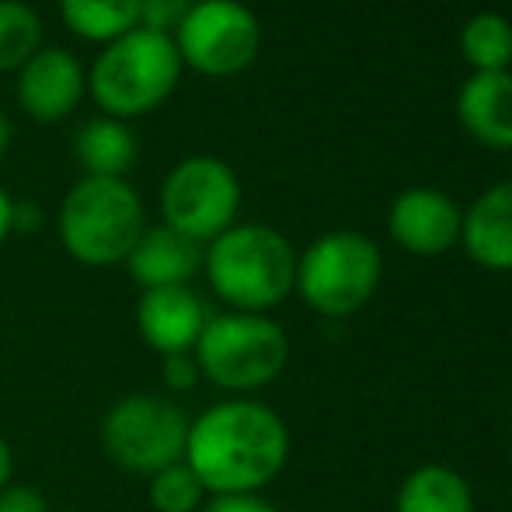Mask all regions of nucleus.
I'll list each match as a JSON object with an SVG mask.
<instances>
[{
	"label": "nucleus",
	"instance_id": "1",
	"mask_svg": "<svg viewBox=\"0 0 512 512\" xmlns=\"http://www.w3.org/2000/svg\"><path fill=\"white\" fill-rule=\"evenodd\" d=\"M290 457L283 418L258 401H223L189 425L185 464L206 492L248 495L279 478Z\"/></svg>",
	"mask_w": 512,
	"mask_h": 512
},
{
	"label": "nucleus",
	"instance_id": "2",
	"mask_svg": "<svg viewBox=\"0 0 512 512\" xmlns=\"http://www.w3.org/2000/svg\"><path fill=\"white\" fill-rule=\"evenodd\" d=\"M209 286L241 314L283 304L297 290V255L279 230L241 223L209 241L203 255Z\"/></svg>",
	"mask_w": 512,
	"mask_h": 512
},
{
	"label": "nucleus",
	"instance_id": "3",
	"mask_svg": "<svg viewBox=\"0 0 512 512\" xmlns=\"http://www.w3.org/2000/svg\"><path fill=\"white\" fill-rule=\"evenodd\" d=\"M182 77V56L175 39L150 28H133L122 39L108 42L95 60L88 88L112 119H136L154 112L171 98Z\"/></svg>",
	"mask_w": 512,
	"mask_h": 512
},
{
	"label": "nucleus",
	"instance_id": "4",
	"mask_svg": "<svg viewBox=\"0 0 512 512\" xmlns=\"http://www.w3.org/2000/svg\"><path fill=\"white\" fill-rule=\"evenodd\" d=\"M143 230V203L126 178L84 175L63 199L60 237L81 265L126 262Z\"/></svg>",
	"mask_w": 512,
	"mask_h": 512
},
{
	"label": "nucleus",
	"instance_id": "5",
	"mask_svg": "<svg viewBox=\"0 0 512 512\" xmlns=\"http://www.w3.org/2000/svg\"><path fill=\"white\" fill-rule=\"evenodd\" d=\"M290 338L262 314L209 317L196 342L199 373L223 391H258L283 373Z\"/></svg>",
	"mask_w": 512,
	"mask_h": 512
},
{
	"label": "nucleus",
	"instance_id": "6",
	"mask_svg": "<svg viewBox=\"0 0 512 512\" xmlns=\"http://www.w3.org/2000/svg\"><path fill=\"white\" fill-rule=\"evenodd\" d=\"M380 272L384 262L370 237L335 230L317 237L304 258H297V290L317 314L349 317L377 293Z\"/></svg>",
	"mask_w": 512,
	"mask_h": 512
},
{
	"label": "nucleus",
	"instance_id": "7",
	"mask_svg": "<svg viewBox=\"0 0 512 512\" xmlns=\"http://www.w3.org/2000/svg\"><path fill=\"white\" fill-rule=\"evenodd\" d=\"M189 418L178 405L157 394H129L102 422V446L119 467L133 474H150L185 460Z\"/></svg>",
	"mask_w": 512,
	"mask_h": 512
},
{
	"label": "nucleus",
	"instance_id": "8",
	"mask_svg": "<svg viewBox=\"0 0 512 512\" xmlns=\"http://www.w3.org/2000/svg\"><path fill=\"white\" fill-rule=\"evenodd\" d=\"M241 209V182L220 157H185L161 185L164 227L192 237L196 244L216 241L234 227Z\"/></svg>",
	"mask_w": 512,
	"mask_h": 512
},
{
	"label": "nucleus",
	"instance_id": "9",
	"mask_svg": "<svg viewBox=\"0 0 512 512\" xmlns=\"http://www.w3.org/2000/svg\"><path fill=\"white\" fill-rule=\"evenodd\" d=\"M171 39L182 67L203 77H234L255 63L262 25L241 0H196Z\"/></svg>",
	"mask_w": 512,
	"mask_h": 512
},
{
	"label": "nucleus",
	"instance_id": "10",
	"mask_svg": "<svg viewBox=\"0 0 512 512\" xmlns=\"http://www.w3.org/2000/svg\"><path fill=\"white\" fill-rule=\"evenodd\" d=\"M460 227H464V213L457 203L446 192L425 189V185L401 192L387 213V230L394 244L422 258L450 251L460 241Z\"/></svg>",
	"mask_w": 512,
	"mask_h": 512
},
{
	"label": "nucleus",
	"instance_id": "11",
	"mask_svg": "<svg viewBox=\"0 0 512 512\" xmlns=\"http://www.w3.org/2000/svg\"><path fill=\"white\" fill-rule=\"evenodd\" d=\"M84 91H88V74L67 49H39L18 70V102L39 122L67 119L81 105Z\"/></svg>",
	"mask_w": 512,
	"mask_h": 512
},
{
	"label": "nucleus",
	"instance_id": "12",
	"mask_svg": "<svg viewBox=\"0 0 512 512\" xmlns=\"http://www.w3.org/2000/svg\"><path fill=\"white\" fill-rule=\"evenodd\" d=\"M209 321V310L189 286H161V290H143L136 307V324L150 349L161 356H185L196 349Z\"/></svg>",
	"mask_w": 512,
	"mask_h": 512
},
{
	"label": "nucleus",
	"instance_id": "13",
	"mask_svg": "<svg viewBox=\"0 0 512 512\" xmlns=\"http://www.w3.org/2000/svg\"><path fill=\"white\" fill-rule=\"evenodd\" d=\"M129 276L143 290H161V286H185L203 265V248L192 237L178 234L171 227H150L140 234L126 258Z\"/></svg>",
	"mask_w": 512,
	"mask_h": 512
},
{
	"label": "nucleus",
	"instance_id": "14",
	"mask_svg": "<svg viewBox=\"0 0 512 512\" xmlns=\"http://www.w3.org/2000/svg\"><path fill=\"white\" fill-rule=\"evenodd\" d=\"M457 119L481 147L512 150V74H471L457 95Z\"/></svg>",
	"mask_w": 512,
	"mask_h": 512
},
{
	"label": "nucleus",
	"instance_id": "15",
	"mask_svg": "<svg viewBox=\"0 0 512 512\" xmlns=\"http://www.w3.org/2000/svg\"><path fill=\"white\" fill-rule=\"evenodd\" d=\"M467 255L492 272H512V182H499L474 199L460 227Z\"/></svg>",
	"mask_w": 512,
	"mask_h": 512
},
{
	"label": "nucleus",
	"instance_id": "16",
	"mask_svg": "<svg viewBox=\"0 0 512 512\" xmlns=\"http://www.w3.org/2000/svg\"><path fill=\"white\" fill-rule=\"evenodd\" d=\"M74 154L84 164V171L95 178H122L136 161V140L122 119L102 115L77 129Z\"/></svg>",
	"mask_w": 512,
	"mask_h": 512
},
{
	"label": "nucleus",
	"instance_id": "17",
	"mask_svg": "<svg viewBox=\"0 0 512 512\" xmlns=\"http://www.w3.org/2000/svg\"><path fill=\"white\" fill-rule=\"evenodd\" d=\"M398 512H474V492L453 467L425 464L401 485Z\"/></svg>",
	"mask_w": 512,
	"mask_h": 512
},
{
	"label": "nucleus",
	"instance_id": "18",
	"mask_svg": "<svg viewBox=\"0 0 512 512\" xmlns=\"http://www.w3.org/2000/svg\"><path fill=\"white\" fill-rule=\"evenodd\" d=\"M60 14L74 35L105 46L140 28V0H60Z\"/></svg>",
	"mask_w": 512,
	"mask_h": 512
},
{
	"label": "nucleus",
	"instance_id": "19",
	"mask_svg": "<svg viewBox=\"0 0 512 512\" xmlns=\"http://www.w3.org/2000/svg\"><path fill=\"white\" fill-rule=\"evenodd\" d=\"M460 53L474 74H502L512 63V25L495 11L474 14L460 32Z\"/></svg>",
	"mask_w": 512,
	"mask_h": 512
},
{
	"label": "nucleus",
	"instance_id": "20",
	"mask_svg": "<svg viewBox=\"0 0 512 512\" xmlns=\"http://www.w3.org/2000/svg\"><path fill=\"white\" fill-rule=\"evenodd\" d=\"M42 49V18L25 0H0V74L21 70Z\"/></svg>",
	"mask_w": 512,
	"mask_h": 512
},
{
	"label": "nucleus",
	"instance_id": "21",
	"mask_svg": "<svg viewBox=\"0 0 512 512\" xmlns=\"http://www.w3.org/2000/svg\"><path fill=\"white\" fill-rule=\"evenodd\" d=\"M203 495V481L196 478V471L185 460L157 471L154 481H150V502H154L157 512H196L203 506Z\"/></svg>",
	"mask_w": 512,
	"mask_h": 512
},
{
	"label": "nucleus",
	"instance_id": "22",
	"mask_svg": "<svg viewBox=\"0 0 512 512\" xmlns=\"http://www.w3.org/2000/svg\"><path fill=\"white\" fill-rule=\"evenodd\" d=\"M192 4H196V0H140V28L175 35V28L185 21Z\"/></svg>",
	"mask_w": 512,
	"mask_h": 512
},
{
	"label": "nucleus",
	"instance_id": "23",
	"mask_svg": "<svg viewBox=\"0 0 512 512\" xmlns=\"http://www.w3.org/2000/svg\"><path fill=\"white\" fill-rule=\"evenodd\" d=\"M164 387H171V391H192V387L199 384V363L192 352H185V356H164Z\"/></svg>",
	"mask_w": 512,
	"mask_h": 512
},
{
	"label": "nucleus",
	"instance_id": "24",
	"mask_svg": "<svg viewBox=\"0 0 512 512\" xmlns=\"http://www.w3.org/2000/svg\"><path fill=\"white\" fill-rule=\"evenodd\" d=\"M0 512H49L42 492L28 485H7L0 488Z\"/></svg>",
	"mask_w": 512,
	"mask_h": 512
},
{
	"label": "nucleus",
	"instance_id": "25",
	"mask_svg": "<svg viewBox=\"0 0 512 512\" xmlns=\"http://www.w3.org/2000/svg\"><path fill=\"white\" fill-rule=\"evenodd\" d=\"M203 512H279L272 502H265L258 492L248 495H216Z\"/></svg>",
	"mask_w": 512,
	"mask_h": 512
},
{
	"label": "nucleus",
	"instance_id": "26",
	"mask_svg": "<svg viewBox=\"0 0 512 512\" xmlns=\"http://www.w3.org/2000/svg\"><path fill=\"white\" fill-rule=\"evenodd\" d=\"M11 230H14V199L7 196V189L0 185V244L7 241Z\"/></svg>",
	"mask_w": 512,
	"mask_h": 512
},
{
	"label": "nucleus",
	"instance_id": "27",
	"mask_svg": "<svg viewBox=\"0 0 512 512\" xmlns=\"http://www.w3.org/2000/svg\"><path fill=\"white\" fill-rule=\"evenodd\" d=\"M11 467H14L11 446H7L4 436H0V488H7V481H11Z\"/></svg>",
	"mask_w": 512,
	"mask_h": 512
},
{
	"label": "nucleus",
	"instance_id": "28",
	"mask_svg": "<svg viewBox=\"0 0 512 512\" xmlns=\"http://www.w3.org/2000/svg\"><path fill=\"white\" fill-rule=\"evenodd\" d=\"M4 150H7V119L0 112V157H4Z\"/></svg>",
	"mask_w": 512,
	"mask_h": 512
}]
</instances>
